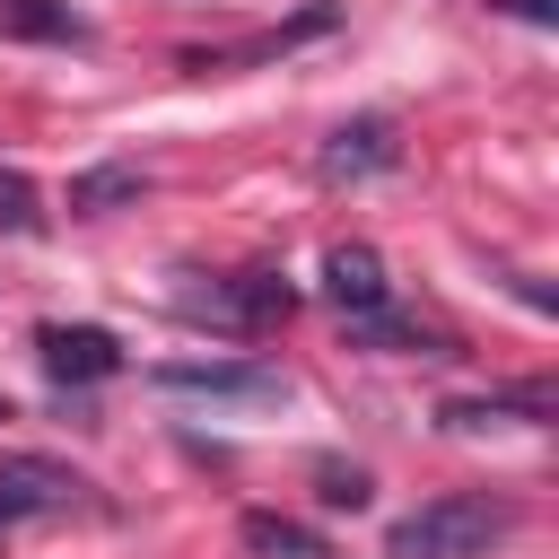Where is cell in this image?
<instances>
[{
    "label": "cell",
    "mask_w": 559,
    "mask_h": 559,
    "mask_svg": "<svg viewBox=\"0 0 559 559\" xmlns=\"http://www.w3.org/2000/svg\"><path fill=\"white\" fill-rule=\"evenodd\" d=\"M515 533V507L489 498V489H445L428 507H411L393 533H384V559H480L489 542Z\"/></svg>",
    "instance_id": "cell-1"
},
{
    "label": "cell",
    "mask_w": 559,
    "mask_h": 559,
    "mask_svg": "<svg viewBox=\"0 0 559 559\" xmlns=\"http://www.w3.org/2000/svg\"><path fill=\"white\" fill-rule=\"evenodd\" d=\"M87 507V480L61 463V454H0V542L17 524H44V515H70Z\"/></svg>",
    "instance_id": "cell-2"
},
{
    "label": "cell",
    "mask_w": 559,
    "mask_h": 559,
    "mask_svg": "<svg viewBox=\"0 0 559 559\" xmlns=\"http://www.w3.org/2000/svg\"><path fill=\"white\" fill-rule=\"evenodd\" d=\"M157 384L166 393H201V402H280L288 393L280 367H262V358H166Z\"/></svg>",
    "instance_id": "cell-3"
},
{
    "label": "cell",
    "mask_w": 559,
    "mask_h": 559,
    "mask_svg": "<svg viewBox=\"0 0 559 559\" xmlns=\"http://www.w3.org/2000/svg\"><path fill=\"white\" fill-rule=\"evenodd\" d=\"M314 166H323L332 183H367V175H393V166H402V140H393L384 114H358V122H341V131L323 140Z\"/></svg>",
    "instance_id": "cell-4"
},
{
    "label": "cell",
    "mask_w": 559,
    "mask_h": 559,
    "mask_svg": "<svg viewBox=\"0 0 559 559\" xmlns=\"http://www.w3.org/2000/svg\"><path fill=\"white\" fill-rule=\"evenodd\" d=\"M323 288H332V306H341L349 323L393 314V280H384V253H376V245H332V253H323Z\"/></svg>",
    "instance_id": "cell-5"
},
{
    "label": "cell",
    "mask_w": 559,
    "mask_h": 559,
    "mask_svg": "<svg viewBox=\"0 0 559 559\" xmlns=\"http://www.w3.org/2000/svg\"><path fill=\"white\" fill-rule=\"evenodd\" d=\"M288 306H297V297H288L280 271H245V280H218L210 297H192V314H218V323H236V332H271Z\"/></svg>",
    "instance_id": "cell-6"
},
{
    "label": "cell",
    "mask_w": 559,
    "mask_h": 559,
    "mask_svg": "<svg viewBox=\"0 0 559 559\" xmlns=\"http://www.w3.org/2000/svg\"><path fill=\"white\" fill-rule=\"evenodd\" d=\"M35 349H44V376H52V384H96V376L122 367L114 332H96V323H44Z\"/></svg>",
    "instance_id": "cell-7"
},
{
    "label": "cell",
    "mask_w": 559,
    "mask_h": 559,
    "mask_svg": "<svg viewBox=\"0 0 559 559\" xmlns=\"http://www.w3.org/2000/svg\"><path fill=\"white\" fill-rule=\"evenodd\" d=\"M236 542H245L253 559H332V542H323L314 524H297V515H271V507H245Z\"/></svg>",
    "instance_id": "cell-8"
},
{
    "label": "cell",
    "mask_w": 559,
    "mask_h": 559,
    "mask_svg": "<svg viewBox=\"0 0 559 559\" xmlns=\"http://www.w3.org/2000/svg\"><path fill=\"white\" fill-rule=\"evenodd\" d=\"M140 192H148L140 166H87V175H70V210H79V218H105V210H122V201H140Z\"/></svg>",
    "instance_id": "cell-9"
},
{
    "label": "cell",
    "mask_w": 559,
    "mask_h": 559,
    "mask_svg": "<svg viewBox=\"0 0 559 559\" xmlns=\"http://www.w3.org/2000/svg\"><path fill=\"white\" fill-rule=\"evenodd\" d=\"M35 218H44V210H35V183H26L17 166H0V227H17V236H26Z\"/></svg>",
    "instance_id": "cell-10"
},
{
    "label": "cell",
    "mask_w": 559,
    "mask_h": 559,
    "mask_svg": "<svg viewBox=\"0 0 559 559\" xmlns=\"http://www.w3.org/2000/svg\"><path fill=\"white\" fill-rule=\"evenodd\" d=\"M323 498H332V507H358V498H367V472H341V463H332V472H323Z\"/></svg>",
    "instance_id": "cell-11"
},
{
    "label": "cell",
    "mask_w": 559,
    "mask_h": 559,
    "mask_svg": "<svg viewBox=\"0 0 559 559\" xmlns=\"http://www.w3.org/2000/svg\"><path fill=\"white\" fill-rule=\"evenodd\" d=\"M498 9H515V17H533V26H550V17H559V0H498Z\"/></svg>",
    "instance_id": "cell-12"
},
{
    "label": "cell",
    "mask_w": 559,
    "mask_h": 559,
    "mask_svg": "<svg viewBox=\"0 0 559 559\" xmlns=\"http://www.w3.org/2000/svg\"><path fill=\"white\" fill-rule=\"evenodd\" d=\"M0 419H9V402H0Z\"/></svg>",
    "instance_id": "cell-13"
}]
</instances>
